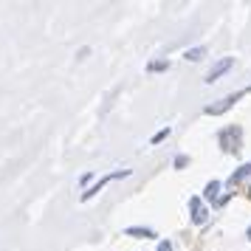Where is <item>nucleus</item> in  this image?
I'll use <instances>...</instances> for the list:
<instances>
[{
  "mask_svg": "<svg viewBox=\"0 0 251 251\" xmlns=\"http://www.w3.org/2000/svg\"><path fill=\"white\" fill-rule=\"evenodd\" d=\"M249 240H251V226H249Z\"/></svg>",
  "mask_w": 251,
  "mask_h": 251,
  "instance_id": "obj_11",
  "label": "nucleus"
},
{
  "mask_svg": "<svg viewBox=\"0 0 251 251\" xmlns=\"http://www.w3.org/2000/svg\"><path fill=\"white\" fill-rule=\"evenodd\" d=\"M127 175H130V172L125 170V172H113V175H107V178H102V181L96 183V186H91L88 192L82 195V201H91L93 195H99V189H104V186H107V183H110V181H116V178H127Z\"/></svg>",
  "mask_w": 251,
  "mask_h": 251,
  "instance_id": "obj_2",
  "label": "nucleus"
},
{
  "mask_svg": "<svg viewBox=\"0 0 251 251\" xmlns=\"http://www.w3.org/2000/svg\"><path fill=\"white\" fill-rule=\"evenodd\" d=\"M251 175V164H243V167H240L237 172H234V175H231V178H228V186H231V189H234V186H237L240 181H243V178H249Z\"/></svg>",
  "mask_w": 251,
  "mask_h": 251,
  "instance_id": "obj_6",
  "label": "nucleus"
},
{
  "mask_svg": "<svg viewBox=\"0 0 251 251\" xmlns=\"http://www.w3.org/2000/svg\"><path fill=\"white\" fill-rule=\"evenodd\" d=\"M189 209H192V220L198 226L206 223V215H209V212H206V206L201 203V198H189Z\"/></svg>",
  "mask_w": 251,
  "mask_h": 251,
  "instance_id": "obj_3",
  "label": "nucleus"
},
{
  "mask_svg": "<svg viewBox=\"0 0 251 251\" xmlns=\"http://www.w3.org/2000/svg\"><path fill=\"white\" fill-rule=\"evenodd\" d=\"M167 68V62H150V71H164Z\"/></svg>",
  "mask_w": 251,
  "mask_h": 251,
  "instance_id": "obj_9",
  "label": "nucleus"
},
{
  "mask_svg": "<svg viewBox=\"0 0 251 251\" xmlns=\"http://www.w3.org/2000/svg\"><path fill=\"white\" fill-rule=\"evenodd\" d=\"M249 195H251V186H249Z\"/></svg>",
  "mask_w": 251,
  "mask_h": 251,
  "instance_id": "obj_12",
  "label": "nucleus"
},
{
  "mask_svg": "<svg viewBox=\"0 0 251 251\" xmlns=\"http://www.w3.org/2000/svg\"><path fill=\"white\" fill-rule=\"evenodd\" d=\"M240 136H243L240 127H226V130L220 133V147L226 150V152H237L240 150Z\"/></svg>",
  "mask_w": 251,
  "mask_h": 251,
  "instance_id": "obj_1",
  "label": "nucleus"
},
{
  "mask_svg": "<svg viewBox=\"0 0 251 251\" xmlns=\"http://www.w3.org/2000/svg\"><path fill=\"white\" fill-rule=\"evenodd\" d=\"M206 57V48H192V51H186V59H192V62H198V59Z\"/></svg>",
  "mask_w": 251,
  "mask_h": 251,
  "instance_id": "obj_8",
  "label": "nucleus"
},
{
  "mask_svg": "<svg viewBox=\"0 0 251 251\" xmlns=\"http://www.w3.org/2000/svg\"><path fill=\"white\" fill-rule=\"evenodd\" d=\"M127 234H130V237H141V240L155 237V231H152V228H127Z\"/></svg>",
  "mask_w": 251,
  "mask_h": 251,
  "instance_id": "obj_7",
  "label": "nucleus"
},
{
  "mask_svg": "<svg viewBox=\"0 0 251 251\" xmlns=\"http://www.w3.org/2000/svg\"><path fill=\"white\" fill-rule=\"evenodd\" d=\"M158 251H172V246H170V243H161V246H158Z\"/></svg>",
  "mask_w": 251,
  "mask_h": 251,
  "instance_id": "obj_10",
  "label": "nucleus"
},
{
  "mask_svg": "<svg viewBox=\"0 0 251 251\" xmlns=\"http://www.w3.org/2000/svg\"><path fill=\"white\" fill-rule=\"evenodd\" d=\"M231 65H234V59H231V57H226V59H220V62H217L215 68L209 71V76H206V82H215L217 76H220V74H226V71L231 68Z\"/></svg>",
  "mask_w": 251,
  "mask_h": 251,
  "instance_id": "obj_5",
  "label": "nucleus"
},
{
  "mask_svg": "<svg viewBox=\"0 0 251 251\" xmlns=\"http://www.w3.org/2000/svg\"><path fill=\"white\" fill-rule=\"evenodd\" d=\"M217 192H220V183H217V181L206 183V198H209V201H212V203H215V206H223V203H226V201H228V195H226V198H220V195H217Z\"/></svg>",
  "mask_w": 251,
  "mask_h": 251,
  "instance_id": "obj_4",
  "label": "nucleus"
}]
</instances>
